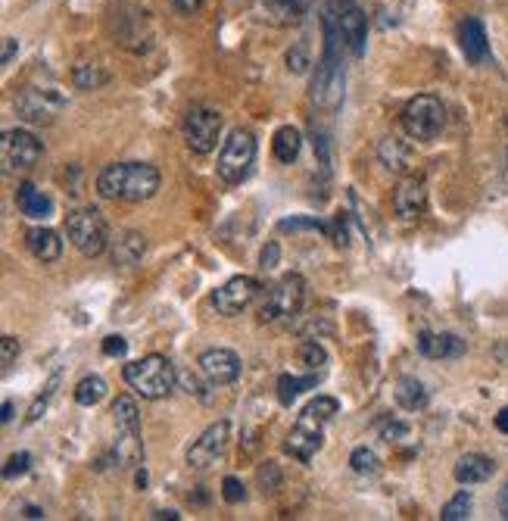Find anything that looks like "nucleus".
<instances>
[{"label":"nucleus","mask_w":508,"mask_h":521,"mask_svg":"<svg viewBox=\"0 0 508 521\" xmlns=\"http://www.w3.org/2000/svg\"><path fill=\"white\" fill-rule=\"evenodd\" d=\"M159 185V169L150 163H112L97 175V191L107 200H150V197H157Z\"/></svg>","instance_id":"1"},{"label":"nucleus","mask_w":508,"mask_h":521,"mask_svg":"<svg viewBox=\"0 0 508 521\" xmlns=\"http://www.w3.org/2000/svg\"><path fill=\"white\" fill-rule=\"evenodd\" d=\"M328 41H324V56L319 63V72L312 79V103L321 110L334 112L343 103V88H347V72H343V63L337 60V44H343L340 32H337L334 16L324 23Z\"/></svg>","instance_id":"2"},{"label":"nucleus","mask_w":508,"mask_h":521,"mask_svg":"<svg viewBox=\"0 0 508 521\" xmlns=\"http://www.w3.org/2000/svg\"><path fill=\"white\" fill-rule=\"evenodd\" d=\"M125 381H129V387L138 393V397L162 400L172 393L178 375H175V365L168 362L166 356L153 353V356H144V359H138V362L125 365Z\"/></svg>","instance_id":"3"},{"label":"nucleus","mask_w":508,"mask_h":521,"mask_svg":"<svg viewBox=\"0 0 508 521\" xmlns=\"http://www.w3.org/2000/svg\"><path fill=\"white\" fill-rule=\"evenodd\" d=\"M66 235L81 256H101L110 247V225L94 207L72 209L66 216Z\"/></svg>","instance_id":"4"},{"label":"nucleus","mask_w":508,"mask_h":521,"mask_svg":"<svg viewBox=\"0 0 508 521\" xmlns=\"http://www.w3.org/2000/svg\"><path fill=\"white\" fill-rule=\"evenodd\" d=\"M402 131L412 140H434L446 125V107L440 97L434 94H418L402 107L399 112Z\"/></svg>","instance_id":"5"},{"label":"nucleus","mask_w":508,"mask_h":521,"mask_svg":"<svg viewBox=\"0 0 508 521\" xmlns=\"http://www.w3.org/2000/svg\"><path fill=\"white\" fill-rule=\"evenodd\" d=\"M253 163H256V138L246 129H235L228 138H225L222 150H218V178L225 185H241V181L250 175Z\"/></svg>","instance_id":"6"},{"label":"nucleus","mask_w":508,"mask_h":521,"mask_svg":"<svg viewBox=\"0 0 508 521\" xmlns=\"http://www.w3.org/2000/svg\"><path fill=\"white\" fill-rule=\"evenodd\" d=\"M302 303H306V281L302 275H284L268 287L263 306H259V322H287L300 315Z\"/></svg>","instance_id":"7"},{"label":"nucleus","mask_w":508,"mask_h":521,"mask_svg":"<svg viewBox=\"0 0 508 521\" xmlns=\"http://www.w3.org/2000/svg\"><path fill=\"white\" fill-rule=\"evenodd\" d=\"M41 157H44V144L32 131L10 129L0 135V166H4L6 175L28 172V169L41 163Z\"/></svg>","instance_id":"8"},{"label":"nucleus","mask_w":508,"mask_h":521,"mask_svg":"<svg viewBox=\"0 0 508 521\" xmlns=\"http://www.w3.org/2000/svg\"><path fill=\"white\" fill-rule=\"evenodd\" d=\"M222 112L213 107H194L185 116V144L194 153L206 157L218 147V138H222Z\"/></svg>","instance_id":"9"},{"label":"nucleus","mask_w":508,"mask_h":521,"mask_svg":"<svg viewBox=\"0 0 508 521\" xmlns=\"http://www.w3.org/2000/svg\"><path fill=\"white\" fill-rule=\"evenodd\" d=\"M231 440V425L228 421H216V425H209L206 431L200 434L194 443H190L187 449V466L196 468V471H206L213 462H218L225 456V447H228Z\"/></svg>","instance_id":"10"},{"label":"nucleus","mask_w":508,"mask_h":521,"mask_svg":"<svg viewBox=\"0 0 508 521\" xmlns=\"http://www.w3.org/2000/svg\"><path fill=\"white\" fill-rule=\"evenodd\" d=\"M62 97L56 94V91H44V88H23L16 94V101H13V107H16L19 119H25V122H34V125H47L56 119V112L62 110Z\"/></svg>","instance_id":"11"},{"label":"nucleus","mask_w":508,"mask_h":521,"mask_svg":"<svg viewBox=\"0 0 508 521\" xmlns=\"http://www.w3.org/2000/svg\"><path fill=\"white\" fill-rule=\"evenodd\" d=\"M259 291H263V287H259L256 278H250V275H237V278L225 281V285L213 294V306L218 309V315L235 319V315H241L244 309L259 297Z\"/></svg>","instance_id":"12"},{"label":"nucleus","mask_w":508,"mask_h":521,"mask_svg":"<svg viewBox=\"0 0 508 521\" xmlns=\"http://www.w3.org/2000/svg\"><path fill=\"white\" fill-rule=\"evenodd\" d=\"M324 443V421H319L315 415L309 412H300V419H296L293 431L287 434V456H293L296 462H312V456L321 449Z\"/></svg>","instance_id":"13"},{"label":"nucleus","mask_w":508,"mask_h":521,"mask_svg":"<svg viewBox=\"0 0 508 521\" xmlns=\"http://www.w3.org/2000/svg\"><path fill=\"white\" fill-rule=\"evenodd\" d=\"M427 209V185L418 175H406V178L397 185L393 191V213L399 216L402 222H415L421 219Z\"/></svg>","instance_id":"14"},{"label":"nucleus","mask_w":508,"mask_h":521,"mask_svg":"<svg viewBox=\"0 0 508 521\" xmlns=\"http://www.w3.org/2000/svg\"><path fill=\"white\" fill-rule=\"evenodd\" d=\"M200 371L209 378L216 387H225V384H235L241 378V356L235 350H225V347H216V350H206L200 356Z\"/></svg>","instance_id":"15"},{"label":"nucleus","mask_w":508,"mask_h":521,"mask_svg":"<svg viewBox=\"0 0 508 521\" xmlns=\"http://www.w3.org/2000/svg\"><path fill=\"white\" fill-rule=\"evenodd\" d=\"M337 23V32H340L343 44L350 47L352 56H362L365 53V41H369V19L365 13L359 10L356 4H343L334 16Z\"/></svg>","instance_id":"16"},{"label":"nucleus","mask_w":508,"mask_h":521,"mask_svg":"<svg viewBox=\"0 0 508 521\" xmlns=\"http://www.w3.org/2000/svg\"><path fill=\"white\" fill-rule=\"evenodd\" d=\"M458 44H462L468 63L490 60V41H486V28L481 19H465V23L458 25Z\"/></svg>","instance_id":"17"},{"label":"nucleus","mask_w":508,"mask_h":521,"mask_svg":"<svg viewBox=\"0 0 508 521\" xmlns=\"http://www.w3.org/2000/svg\"><path fill=\"white\" fill-rule=\"evenodd\" d=\"M418 353L427 359H455L465 353V341L455 334H434V331H425L418 337Z\"/></svg>","instance_id":"18"},{"label":"nucleus","mask_w":508,"mask_h":521,"mask_svg":"<svg viewBox=\"0 0 508 521\" xmlns=\"http://www.w3.org/2000/svg\"><path fill=\"white\" fill-rule=\"evenodd\" d=\"M16 207L28 219H47V216H53V197L44 194L41 188H34L32 181H25L16 191Z\"/></svg>","instance_id":"19"},{"label":"nucleus","mask_w":508,"mask_h":521,"mask_svg":"<svg viewBox=\"0 0 508 521\" xmlns=\"http://www.w3.org/2000/svg\"><path fill=\"white\" fill-rule=\"evenodd\" d=\"M25 244L38 263H56L62 256V241L53 228H28Z\"/></svg>","instance_id":"20"},{"label":"nucleus","mask_w":508,"mask_h":521,"mask_svg":"<svg viewBox=\"0 0 508 521\" xmlns=\"http://www.w3.org/2000/svg\"><path fill=\"white\" fill-rule=\"evenodd\" d=\"M493 471H496V466H493L490 456L484 453H468L462 456V459L455 462V481L458 484H484L493 478Z\"/></svg>","instance_id":"21"},{"label":"nucleus","mask_w":508,"mask_h":521,"mask_svg":"<svg viewBox=\"0 0 508 521\" xmlns=\"http://www.w3.org/2000/svg\"><path fill=\"white\" fill-rule=\"evenodd\" d=\"M378 157H380V163H384L390 172H397V175H408V169H412V147L406 144V140H399V138H384L378 144Z\"/></svg>","instance_id":"22"},{"label":"nucleus","mask_w":508,"mask_h":521,"mask_svg":"<svg viewBox=\"0 0 508 521\" xmlns=\"http://www.w3.org/2000/svg\"><path fill=\"white\" fill-rule=\"evenodd\" d=\"M144 253H147V237L140 235V231H125V235L112 244V265L129 269V265H138L140 259H144Z\"/></svg>","instance_id":"23"},{"label":"nucleus","mask_w":508,"mask_h":521,"mask_svg":"<svg viewBox=\"0 0 508 521\" xmlns=\"http://www.w3.org/2000/svg\"><path fill=\"white\" fill-rule=\"evenodd\" d=\"M300 150H302V135H300V129H293V125H281V129L274 131V138H272V153H274V159H278V163H284V166H291V163H296Z\"/></svg>","instance_id":"24"},{"label":"nucleus","mask_w":508,"mask_h":521,"mask_svg":"<svg viewBox=\"0 0 508 521\" xmlns=\"http://www.w3.org/2000/svg\"><path fill=\"white\" fill-rule=\"evenodd\" d=\"M265 16L274 25H293L306 16V0H265Z\"/></svg>","instance_id":"25"},{"label":"nucleus","mask_w":508,"mask_h":521,"mask_svg":"<svg viewBox=\"0 0 508 521\" xmlns=\"http://www.w3.org/2000/svg\"><path fill=\"white\" fill-rule=\"evenodd\" d=\"M397 403L406 412H418L427 406V387L418 378H399L397 384Z\"/></svg>","instance_id":"26"},{"label":"nucleus","mask_w":508,"mask_h":521,"mask_svg":"<svg viewBox=\"0 0 508 521\" xmlns=\"http://www.w3.org/2000/svg\"><path fill=\"white\" fill-rule=\"evenodd\" d=\"M321 375H306V378H296V375H281L278 378V400L281 406H291L302 391H312L319 387Z\"/></svg>","instance_id":"27"},{"label":"nucleus","mask_w":508,"mask_h":521,"mask_svg":"<svg viewBox=\"0 0 508 521\" xmlns=\"http://www.w3.org/2000/svg\"><path fill=\"white\" fill-rule=\"evenodd\" d=\"M112 419H116L119 431L140 434V410L131 397H119L116 403H112Z\"/></svg>","instance_id":"28"},{"label":"nucleus","mask_w":508,"mask_h":521,"mask_svg":"<svg viewBox=\"0 0 508 521\" xmlns=\"http://www.w3.org/2000/svg\"><path fill=\"white\" fill-rule=\"evenodd\" d=\"M116 462L119 466H140L144 459V447H140V434H129V431H119V440H116Z\"/></svg>","instance_id":"29"},{"label":"nucleus","mask_w":508,"mask_h":521,"mask_svg":"<svg viewBox=\"0 0 508 521\" xmlns=\"http://www.w3.org/2000/svg\"><path fill=\"white\" fill-rule=\"evenodd\" d=\"M103 397H107V381L101 375H88L75 384V403L79 406H97Z\"/></svg>","instance_id":"30"},{"label":"nucleus","mask_w":508,"mask_h":521,"mask_svg":"<svg viewBox=\"0 0 508 521\" xmlns=\"http://www.w3.org/2000/svg\"><path fill=\"white\" fill-rule=\"evenodd\" d=\"M72 82L79 91H94V88H101V84L110 82V72L103 66H94V63H81V66H75Z\"/></svg>","instance_id":"31"},{"label":"nucleus","mask_w":508,"mask_h":521,"mask_svg":"<svg viewBox=\"0 0 508 521\" xmlns=\"http://www.w3.org/2000/svg\"><path fill=\"white\" fill-rule=\"evenodd\" d=\"M471 509H474V497L468 494V490H462V494H455L449 499L446 506H443V521H465L471 518Z\"/></svg>","instance_id":"32"},{"label":"nucleus","mask_w":508,"mask_h":521,"mask_svg":"<svg viewBox=\"0 0 508 521\" xmlns=\"http://www.w3.org/2000/svg\"><path fill=\"white\" fill-rule=\"evenodd\" d=\"M56 384H60V371H56V375L51 378V381H47L44 393H38V397H34V403L28 406V415H25V421H28V425H34V421H38L41 415H44L47 403H51V400H53V391H56Z\"/></svg>","instance_id":"33"},{"label":"nucleus","mask_w":508,"mask_h":521,"mask_svg":"<svg viewBox=\"0 0 508 521\" xmlns=\"http://www.w3.org/2000/svg\"><path fill=\"white\" fill-rule=\"evenodd\" d=\"M281 231H319V235H328V225L315 216H293V219H281L278 222Z\"/></svg>","instance_id":"34"},{"label":"nucleus","mask_w":508,"mask_h":521,"mask_svg":"<svg viewBox=\"0 0 508 521\" xmlns=\"http://www.w3.org/2000/svg\"><path fill=\"white\" fill-rule=\"evenodd\" d=\"M350 466H352L356 475H375V471H378V456L371 453L369 447H359V449H352Z\"/></svg>","instance_id":"35"},{"label":"nucleus","mask_w":508,"mask_h":521,"mask_svg":"<svg viewBox=\"0 0 508 521\" xmlns=\"http://www.w3.org/2000/svg\"><path fill=\"white\" fill-rule=\"evenodd\" d=\"M302 412L315 415V419H319V421H331L337 412H340V403H337L334 397H319V400H312V403H309Z\"/></svg>","instance_id":"36"},{"label":"nucleus","mask_w":508,"mask_h":521,"mask_svg":"<svg viewBox=\"0 0 508 521\" xmlns=\"http://www.w3.org/2000/svg\"><path fill=\"white\" fill-rule=\"evenodd\" d=\"M300 359H302V365H309V369H324V365H328V353H324V347L319 341L302 343Z\"/></svg>","instance_id":"37"},{"label":"nucleus","mask_w":508,"mask_h":521,"mask_svg":"<svg viewBox=\"0 0 508 521\" xmlns=\"http://www.w3.org/2000/svg\"><path fill=\"white\" fill-rule=\"evenodd\" d=\"M259 484H263L265 494L278 490L281 487V468L274 466V462H263V466H259Z\"/></svg>","instance_id":"38"},{"label":"nucleus","mask_w":508,"mask_h":521,"mask_svg":"<svg viewBox=\"0 0 508 521\" xmlns=\"http://www.w3.org/2000/svg\"><path fill=\"white\" fill-rule=\"evenodd\" d=\"M16 359H19V341L6 334L4 341H0V365H4V371H10L13 365H16Z\"/></svg>","instance_id":"39"},{"label":"nucleus","mask_w":508,"mask_h":521,"mask_svg":"<svg viewBox=\"0 0 508 521\" xmlns=\"http://www.w3.org/2000/svg\"><path fill=\"white\" fill-rule=\"evenodd\" d=\"M28 466H32V456H28V453H16V456H10V459H6V468H4V478H6V481H13V478L25 475Z\"/></svg>","instance_id":"40"},{"label":"nucleus","mask_w":508,"mask_h":521,"mask_svg":"<svg viewBox=\"0 0 508 521\" xmlns=\"http://www.w3.org/2000/svg\"><path fill=\"white\" fill-rule=\"evenodd\" d=\"M222 497L228 499V503H241V499L246 497V487H244L241 478H235V475L225 478V481H222Z\"/></svg>","instance_id":"41"},{"label":"nucleus","mask_w":508,"mask_h":521,"mask_svg":"<svg viewBox=\"0 0 508 521\" xmlns=\"http://www.w3.org/2000/svg\"><path fill=\"white\" fill-rule=\"evenodd\" d=\"M312 66V63H309V53H306V47H293L291 53H287V69H291L293 75H302L306 72V69Z\"/></svg>","instance_id":"42"},{"label":"nucleus","mask_w":508,"mask_h":521,"mask_svg":"<svg viewBox=\"0 0 508 521\" xmlns=\"http://www.w3.org/2000/svg\"><path fill=\"white\" fill-rule=\"evenodd\" d=\"M278 263H281V247H278V241H268L265 247H263V256H259V265H263L265 272H272Z\"/></svg>","instance_id":"43"},{"label":"nucleus","mask_w":508,"mask_h":521,"mask_svg":"<svg viewBox=\"0 0 508 521\" xmlns=\"http://www.w3.org/2000/svg\"><path fill=\"white\" fill-rule=\"evenodd\" d=\"M125 350H129V341L119 334H110L107 341H103V356H125Z\"/></svg>","instance_id":"44"},{"label":"nucleus","mask_w":508,"mask_h":521,"mask_svg":"<svg viewBox=\"0 0 508 521\" xmlns=\"http://www.w3.org/2000/svg\"><path fill=\"white\" fill-rule=\"evenodd\" d=\"M380 434H384L387 443L406 440L408 438V425H402V421H393V425H380Z\"/></svg>","instance_id":"45"},{"label":"nucleus","mask_w":508,"mask_h":521,"mask_svg":"<svg viewBox=\"0 0 508 521\" xmlns=\"http://www.w3.org/2000/svg\"><path fill=\"white\" fill-rule=\"evenodd\" d=\"M16 51H19V41L16 38H4V56H0V63L6 66V63L16 56Z\"/></svg>","instance_id":"46"},{"label":"nucleus","mask_w":508,"mask_h":521,"mask_svg":"<svg viewBox=\"0 0 508 521\" xmlns=\"http://www.w3.org/2000/svg\"><path fill=\"white\" fill-rule=\"evenodd\" d=\"M175 6H178L181 13H196L203 6V0H172Z\"/></svg>","instance_id":"47"},{"label":"nucleus","mask_w":508,"mask_h":521,"mask_svg":"<svg viewBox=\"0 0 508 521\" xmlns=\"http://www.w3.org/2000/svg\"><path fill=\"white\" fill-rule=\"evenodd\" d=\"M496 428H499V431H503V434H508V406H505V410H499V415H496Z\"/></svg>","instance_id":"48"},{"label":"nucleus","mask_w":508,"mask_h":521,"mask_svg":"<svg viewBox=\"0 0 508 521\" xmlns=\"http://www.w3.org/2000/svg\"><path fill=\"white\" fill-rule=\"evenodd\" d=\"M13 412H16V406H13L10 400H6V403H4V415H0V421H4V425H6V421L13 419Z\"/></svg>","instance_id":"49"},{"label":"nucleus","mask_w":508,"mask_h":521,"mask_svg":"<svg viewBox=\"0 0 508 521\" xmlns=\"http://www.w3.org/2000/svg\"><path fill=\"white\" fill-rule=\"evenodd\" d=\"M25 518H44V512L38 506H25Z\"/></svg>","instance_id":"50"},{"label":"nucleus","mask_w":508,"mask_h":521,"mask_svg":"<svg viewBox=\"0 0 508 521\" xmlns=\"http://www.w3.org/2000/svg\"><path fill=\"white\" fill-rule=\"evenodd\" d=\"M153 518H172V521H178L181 516H178V512H157Z\"/></svg>","instance_id":"51"},{"label":"nucleus","mask_w":508,"mask_h":521,"mask_svg":"<svg viewBox=\"0 0 508 521\" xmlns=\"http://www.w3.org/2000/svg\"><path fill=\"white\" fill-rule=\"evenodd\" d=\"M138 487H147V471H138Z\"/></svg>","instance_id":"52"}]
</instances>
